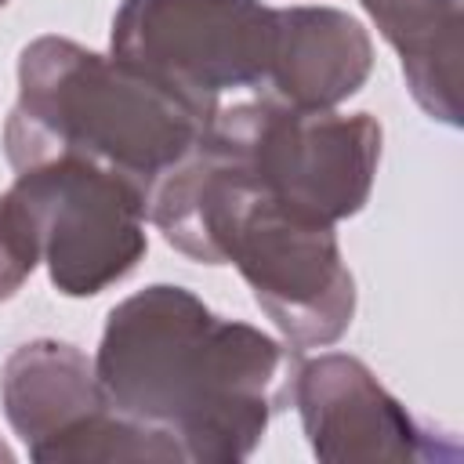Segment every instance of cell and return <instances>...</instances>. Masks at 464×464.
Wrapping results in <instances>:
<instances>
[{"label": "cell", "mask_w": 464, "mask_h": 464, "mask_svg": "<svg viewBox=\"0 0 464 464\" xmlns=\"http://www.w3.org/2000/svg\"><path fill=\"white\" fill-rule=\"evenodd\" d=\"M297 355L265 330L210 312L192 290L152 283L102 330L94 373L130 420L174 439L185 460H246L294 392Z\"/></svg>", "instance_id": "obj_1"}, {"label": "cell", "mask_w": 464, "mask_h": 464, "mask_svg": "<svg viewBox=\"0 0 464 464\" xmlns=\"http://www.w3.org/2000/svg\"><path fill=\"white\" fill-rule=\"evenodd\" d=\"M11 431L40 464L62 460H185L181 446L130 417L102 392L94 359L54 337L18 344L0 373Z\"/></svg>", "instance_id": "obj_5"}, {"label": "cell", "mask_w": 464, "mask_h": 464, "mask_svg": "<svg viewBox=\"0 0 464 464\" xmlns=\"http://www.w3.org/2000/svg\"><path fill=\"white\" fill-rule=\"evenodd\" d=\"M40 265V246L11 192H0V301L14 297Z\"/></svg>", "instance_id": "obj_10"}, {"label": "cell", "mask_w": 464, "mask_h": 464, "mask_svg": "<svg viewBox=\"0 0 464 464\" xmlns=\"http://www.w3.org/2000/svg\"><path fill=\"white\" fill-rule=\"evenodd\" d=\"M290 399L319 460H460V446L420 424L355 355L323 352L315 359H301Z\"/></svg>", "instance_id": "obj_7"}, {"label": "cell", "mask_w": 464, "mask_h": 464, "mask_svg": "<svg viewBox=\"0 0 464 464\" xmlns=\"http://www.w3.org/2000/svg\"><path fill=\"white\" fill-rule=\"evenodd\" d=\"M4 4H7V0H0V7H4Z\"/></svg>", "instance_id": "obj_12"}, {"label": "cell", "mask_w": 464, "mask_h": 464, "mask_svg": "<svg viewBox=\"0 0 464 464\" xmlns=\"http://www.w3.org/2000/svg\"><path fill=\"white\" fill-rule=\"evenodd\" d=\"M40 246L58 294L94 297L130 276L149 250L145 188L83 156H47L14 170L7 188Z\"/></svg>", "instance_id": "obj_4"}, {"label": "cell", "mask_w": 464, "mask_h": 464, "mask_svg": "<svg viewBox=\"0 0 464 464\" xmlns=\"http://www.w3.org/2000/svg\"><path fill=\"white\" fill-rule=\"evenodd\" d=\"M362 7L399 51L413 102L431 120L460 127L464 0H362Z\"/></svg>", "instance_id": "obj_9"}, {"label": "cell", "mask_w": 464, "mask_h": 464, "mask_svg": "<svg viewBox=\"0 0 464 464\" xmlns=\"http://www.w3.org/2000/svg\"><path fill=\"white\" fill-rule=\"evenodd\" d=\"M207 138L279 203L326 225L366 207L381 163L370 112L294 109L268 94L218 109Z\"/></svg>", "instance_id": "obj_3"}, {"label": "cell", "mask_w": 464, "mask_h": 464, "mask_svg": "<svg viewBox=\"0 0 464 464\" xmlns=\"http://www.w3.org/2000/svg\"><path fill=\"white\" fill-rule=\"evenodd\" d=\"M0 460H14V450H11L4 439H0Z\"/></svg>", "instance_id": "obj_11"}, {"label": "cell", "mask_w": 464, "mask_h": 464, "mask_svg": "<svg viewBox=\"0 0 464 464\" xmlns=\"http://www.w3.org/2000/svg\"><path fill=\"white\" fill-rule=\"evenodd\" d=\"M276 7L261 0H123L109 47L127 65L218 109L225 91L265 87Z\"/></svg>", "instance_id": "obj_6"}, {"label": "cell", "mask_w": 464, "mask_h": 464, "mask_svg": "<svg viewBox=\"0 0 464 464\" xmlns=\"http://www.w3.org/2000/svg\"><path fill=\"white\" fill-rule=\"evenodd\" d=\"M218 109L116 54L69 36H36L18 54V102L4 127V152L14 170L47 156H83L149 196L156 178L203 141Z\"/></svg>", "instance_id": "obj_2"}, {"label": "cell", "mask_w": 464, "mask_h": 464, "mask_svg": "<svg viewBox=\"0 0 464 464\" xmlns=\"http://www.w3.org/2000/svg\"><path fill=\"white\" fill-rule=\"evenodd\" d=\"M373 69L370 33L337 7H276L268 98L294 109H337Z\"/></svg>", "instance_id": "obj_8"}]
</instances>
